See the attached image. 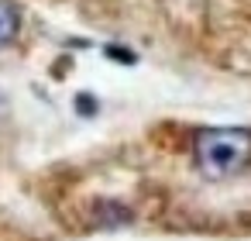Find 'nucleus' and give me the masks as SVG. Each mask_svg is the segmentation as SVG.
I'll list each match as a JSON object with an SVG mask.
<instances>
[{
    "mask_svg": "<svg viewBox=\"0 0 251 241\" xmlns=\"http://www.w3.org/2000/svg\"><path fill=\"white\" fill-rule=\"evenodd\" d=\"M103 52H107L114 62H121V66H134V62H138V55H134L131 49H121V45H107Z\"/></svg>",
    "mask_w": 251,
    "mask_h": 241,
    "instance_id": "obj_4",
    "label": "nucleus"
},
{
    "mask_svg": "<svg viewBox=\"0 0 251 241\" xmlns=\"http://www.w3.org/2000/svg\"><path fill=\"white\" fill-rule=\"evenodd\" d=\"M21 35V7L11 0H0V49H7Z\"/></svg>",
    "mask_w": 251,
    "mask_h": 241,
    "instance_id": "obj_3",
    "label": "nucleus"
},
{
    "mask_svg": "<svg viewBox=\"0 0 251 241\" xmlns=\"http://www.w3.org/2000/svg\"><path fill=\"white\" fill-rule=\"evenodd\" d=\"M93 217H97V224H100V227H124V224H131V220H134L131 207H124L121 200H97Z\"/></svg>",
    "mask_w": 251,
    "mask_h": 241,
    "instance_id": "obj_2",
    "label": "nucleus"
},
{
    "mask_svg": "<svg viewBox=\"0 0 251 241\" xmlns=\"http://www.w3.org/2000/svg\"><path fill=\"white\" fill-rule=\"evenodd\" d=\"M0 104H4V97H0Z\"/></svg>",
    "mask_w": 251,
    "mask_h": 241,
    "instance_id": "obj_6",
    "label": "nucleus"
},
{
    "mask_svg": "<svg viewBox=\"0 0 251 241\" xmlns=\"http://www.w3.org/2000/svg\"><path fill=\"white\" fill-rule=\"evenodd\" d=\"M193 162L206 179H230L251 165V128H203L193 138Z\"/></svg>",
    "mask_w": 251,
    "mask_h": 241,
    "instance_id": "obj_1",
    "label": "nucleus"
},
{
    "mask_svg": "<svg viewBox=\"0 0 251 241\" xmlns=\"http://www.w3.org/2000/svg\"><path fill=\"white\" fill-rule=\"evenodd\" d=\"M97 107H100V104H97L90 93H79V97H76V110H79L83 117H93V114H97Z\"/></svg>",
    "mask_w": 251,
    "mask_h": 241,
    "instance_id": "obj_5",
    "label": "nucleus"
}]
</instances>
